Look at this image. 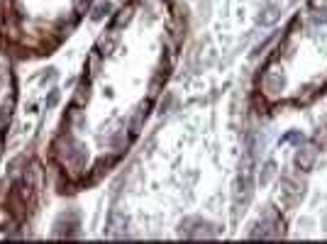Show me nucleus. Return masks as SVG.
Instances as JSON below:
<instances>
[{
	"label": "nucleus",
	"instance_id": "1",
	"mask_svg": "<svg viewBox=\"0 0 327 244\" xmlns=\"http://www.w3.org/2000/svg\"><path fill=\"white\" fill-rule=\"evenodd\" d=\"M149 108H151V103L147 100L137 113H134V118L130 120V132L132 134H139V129H142V124H144V120H147V115H149Z\"/></svg>",
	"mask_w": 327,
	"mask_h": 244
},
{
	"label": "nucleus",
	"instance_id": "2",
	"mask_svg": "<svg viewBox=\"0 0 327 244\" xmlns=\"http://www.w3.org/2000/svg\"><path fill=\"white\" fill-rule=\"evenodd\" d=\"M313 161H315V149H313V147L298 149V154H296V164H298L303 171H308V169L313 166Z\"/></svg>",
	"mask_w": 327,
	"mask_h": 244
},
{
	"label": "nucleus",
	"instance_id": "3",
	"mask_svg": "<svg viewBox=\"0 0 327 244\" xmlns=\"http://www.w3.org/2000/svg\"><path fill=\"white\" fill-rule=\"evenodd\" d=\"M88 98H90V83H81L78 88H76V95H73V103L76 105H86L88 103Z\"/></svg>",
	"mask_w": 327,
	"mask_h": 244
},
{
	"label": "nucleus",
	"instance_id": "4",
	"mask_svg": "<svg viewBox=\"0 0 327 244\" xmlns=\"http://www.w3.org/2000/svg\"><path fill=\"white\" fill-rule=\"evenodd\" d=\"M108 12H110V2L100 0V2L95 5V10H93V20H100V17H105Z\"/></svg>",
	"mask_w": 327,
	"mask_h": 244
},
{
	"label": "nucleus",
	"instance_id": "5",
	"mask_svg": "<svg viewBox=\"0 0 327 244\" xmlns=\"http://www.w3.org/2000/svg\"><path fill=\"white\" fill-rule=\"evenodd\" d=\"M273 169H276V166H273V161H266V164H264L262 183H266V181H268V179H271V174H273Z\"/></svg>",
	"mask_w": 327,
	"mask_h": 244
},
{
	"label": "nucleus",
	"instance_id": "6",
	"mask_svg": "<svg viewBox=\"0 0 327 244\" xmlns=\"http://www.w3.org/2000/svg\"><path fill=\"white\" fill-rule=\"evenodd\" d=\"M59 103V91H52L49 93V100H47V108H54Z\"/></svg>",
	"mask_w": 327,
	"mask_h": 244
}]
</instances>
